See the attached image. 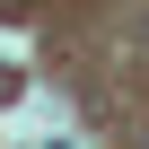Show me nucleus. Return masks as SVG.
<instances>
[{
    "label": "nucleus",
    "instance_id": "nucleus-1",
    "mask_svg": "<svg viewBox=\"0 0 149 149\" xmlns=\"http://www.w3.org/2000/svg\"><path fill=\"white\" fill-rule=\"evenodd\" d=\"M18 97H26V70H18V61H0V105H18Z\"/></svg>",
    "mask_w": 149,
    "mask_h": 149
}]
</instances>
